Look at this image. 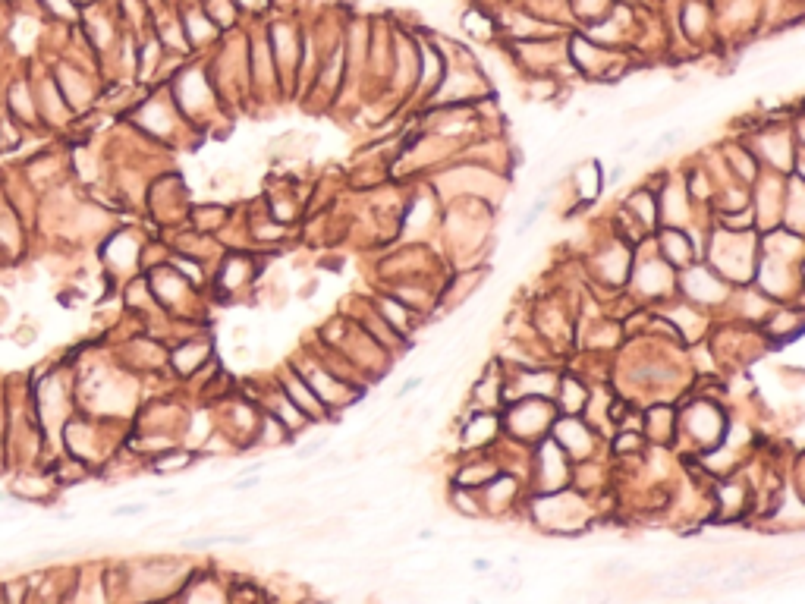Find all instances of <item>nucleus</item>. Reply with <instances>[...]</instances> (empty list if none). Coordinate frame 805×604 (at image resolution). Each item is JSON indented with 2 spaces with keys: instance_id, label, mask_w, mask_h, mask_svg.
Returning a JSON list of instances; mask_svg holds the SVG:
<instances>
[{
  "instance_id": "f257e3e1",
  "label": "nucleus",
  "mask_w": 805,
  "mask_h": 604,
  "mask_svg": "<svg viewBox=\"0 0 805 604\" xmlns=\"http://www.w3.org/2000/svg\"><path fill=\"white\" fill-rule=\"evenodd\" d=\"M51 76L57 82V89L67 98V104L73 107L76 117H85L98 104V82L95 73H89V67L73 57H60L54 60Z\"/></svg>"
},
{
  "instance_id": "f03ea898",
  "label": "nucleus",
  "mask_w": 805,
  "mask_h": 604,
  "mask_svg": "<svg viewBox=\"0 0 805 604\" xmlns=\"http://www.w3.org/2000/svg\"><path fill=\"white\" fill-rule=\"evenodd\" d=\"M0 111L10 120H16L29 133H48L38 123V107H35V92H32V73L26 70H10L0 82Z\"/></svg>"
},
{
  "instance_id": "7ed1b4c3",
  "label": "nucleus",
  "mask_w": 805,
  "mask_h": 604,
  "mask_svg": "<svg viewBox=\"0 0 805 604\" xmlns=\"http://www.w3.org/2000/svg\"><path fill=\"white\" fill-rule=\"evenodd\" d=\"M7 494L26 507H51L60 498V485L45 466H16L10 469Z\"/></svg>"
},
{
  "instance_id": "20e7f679",
  "label": "nucleus",
  "mask_w": 805,
  "mask_h": 604,
  "mask_svg": "<svg viewBox=\"0 0 805 604\" xmlns=\"http://www.w3.org/2000/svg\"><path fill=\"white\" fill-rule=\"evenodd\" d=\"M32 92H35V107H38V123L48 133H63L70 129L79 117L73 114V107L63 98V92L57 89V82L51 76V70L32 76Z\"/></svg>"
},
{
  "instance_id": "39448f33",
  "label": "nucleus",
  "mask_w": 805,
  "mask_h": 604,
  "mask_svg": "<svg viewBox=\"0 0 805 604\" xmlns=\"http://www.w3.org/2000/svg\"><path fill=\"white\" fill-rule=\"evenodd\" d=\"M32 233L35 230L13 208H0V265L4 268L26 265L32 249Z\"/></svg>"
},
{
  "instance_id": "423d86ee",
  "label": "nucleus",
  "mask_w": 805,
  "mask_h": 604,
  "mask_svg": "<svg viewBox=\"0 0 805 604\" xmlns=\"http://www.w3.org/2000/svg\"><path fill=\"white\" fill-rule=\"evenodd\" d=\"M98 255L111 274L133 277V271L142 265V243L136 240L133 230H114V233H107V240H104Z\"/></svg>"
},
{
  "instance_id": "0eeeda50",
  "label": "nucleus",
  "mask_w": 805,
  "mask_h": 604,
  "mask_svg": "<svg viewBox=\"0 0 805 604\" xmlns=\"http://www.w3.org/2000/svg\"><path fill=\"white\" fill-rule=\"evenodd\" d=\"M287 394H290V403L299 409V413H306V416H312V419H318V416L324 413L318 394H315L312 387H309L306 381H302V378L287 375Z\"/></svg>"
},
{
  "instance_id": "6e6552de",
  "label": "nucleus",
  "mask_w": 805,
  "mask_h": 604,
  "mask_svg": "<svg viewBox=\"0 0 805 604\" xmlns=\"http://www.w3.org/2000/svg\"><path fill=\"white\" fill-rule=\"evenodd\" d=\"M205 356H208V343L192 340V343H183V347L173 350L170 362H173V369H177L180 375H192L205 362Z\"/></svg>"
},
{
  "instance_id": "1a4fd4ad",
  "label": "nucleus",
  "mask_w": 805,
  "mask_h": 604,
  "mask_svg": "<svg viewBox=\"0 0 805 604\" xmlns=\"http://www.w3.org/2000/svg\"><path fill=\"white\" fill-rule=\"evenodd\" d=\"M419 63H422V67H419V82L425 85V89H438V82L444 79V60H441L438 48L425 45Z\"/></svg>"
},
{
  "instance_id": "9d476101",
  "label": "nucleus",
  "mask_w": 805,
  "mask_h": 604,
  "mask_svg": "<svg viewBox=\"0 0 805 604\" xmlns=\"http://www.w3.org/2000/svg\"><path fill=\"white\" fill-rule=\"evenodd\" d=\"M598 174H601L598 161H585V164H579V170H576V189H579V196H582L585 205L595 202V196L601 192V180H598Z\"/></svg>"
},
{
  "instance_id": "9b49d317",
  "label": "nucleus",
  "mask_w": 805,
  "mask_h": 604,
  "mask_svg": "<svg viewBox=\"0 0 805 604\" xmlns=\"http://www.w3.org/2000/svg\"><path fill=\"white\" fill-rule=\"evenodd\" d=\"M183 32H186V41H189V45H202V41H211V35H214V29H211V16L202 13V10H192V13L186 16Z\"/></svg>"
},
{
  "instance_id": "f8f14e48",
  "label": "nucleus",
  "mask_w": 805,
  "mask_h": 604,
  "mask_svg": "<svg viewBox=\"0 0 805 604\" xmlns=\"http://www.w3.org/2000/svg\"><path fill=\"white\" fill-rule=\"evenodd\" d=\"M35 4L48 19H57V23H76L79 19V7L73 0H35Z\"/></svg>"
},
{
  "instance_id": "ddd939ff",
  "label": "nucleus",
  "mask_w": 805,
  "mask_h": 604,
  "mask_svg": "<svg viewBox=\"0 0 805 604\" xmlns=\"http://www.w3.org/2000/svg\"><path fill=\"white\" fill-rule=\"evenodd\" d=\"M189 466H192V453L186 450L155 453V457H151V472H173V469H189Z\"/></svg>"
},
{
  "instance_id": "4468645a",
  "label": "nucleus",
  "mask_w": 805,
  "mask_h": 604,
  "mask_svg": "<svg viewBox=\"0 0 805 604\" xmlns=\"http://www.w3.org/2000/svg\"><path fill=\"white\" fill-rule=\"evenodd\" d=\"M664 243H667V249H670V252H667L670 262H680V265L689 262V252H692V249H689V243H686V236H683V233L667 230V233H664Z\"/></svg>"
},
{
  "instance_id": "2eb2a0df",
  "label": "nucleus",
  "mask_w": 805,
  "mask_h": 604,
  "mask_svg": "<svg viewBox=\"0 0 805 604\" xmlns=\"http://www.w3.org/2000/svg\"><path fill=\"white\" fill-rule=\"evenodd\" d=\"M381 312L387 315V321H394L397 331H406V309H403V302L397 306L394 299H381Z\"/></svg>"
},
{
  "instance_id": "dca6fc26",
  "label": "nucleus",
  "mask_w": 805,
  "mask_h": 604,
  "mask_svg": "<svg viewBox=\"0 0 805 604\" xmlns=\"http://www.w3.org/2000/svg\"><path fill=\"white\" fill-rule=\"evenodd\" d=\"M463 26H466V32L475 35V38H488V35H491V29H488L491 23H488V19H485L482 13H466V16H463Z\"/></svg>"
},
{
  "instance_id": "f3484780",
  "label": "nucleus",
  "mask_w": 805,
  "mask_h": 604,
  "mask_svg": "<svg viewBox=\"0 0 805 604\" xmlns=\"http://www.w3.org/2000/svg\"><path fill=\"white\" fill-rule=\"evenodd\" d=\"M611 10V0H582V7H576V13L582 19H598Z\"/></svg>"
},
{
  "instance_id": "a211bd4d",
  "label": "nucleus",
  "mask_w": 805,
  "mask_h": 604,
  "mask_svg": "<svg viewBox=\"0 0 805 604\" xmlns=\"http://www.w3.org/2000/svg\"><path fill=\"white\" fill-rule=\"evenodd\" d=\"M38 328L35 325H19V328H13V334H10V340L16 343V347H29V343H35L38 340Z\"/></svg>"
},
{
  "instance_id": "6ab92c4d",
  "label": "nucleus",
  "mask_w": 805,
  "mask_h": 604,
  "mask_svg": "<svg viewBox=\"0 0 805 604\" xmlns=\"http://www.w3.org/2000/svg\"><path fill=\"white\" fill-rule=\"evenodd\" d=\"M148 507H151V504H123V507H114L111 516H114V520H126V516H142V513H148Z\"/></svg>"
},
{
  "instance_id": "aec40b11",
  "label": "nucleus",
  "mask_w": 805,
  "mask_h": 604,
  "mask_svg": "<svg viewBox=\"0 0 805 604\" xmlns=\"http://www.w3.org/2000/svg\"><path fill=\"white\" fill-rule=\"evenodd\" d=\"M328 441H331V438H318V441H312V444L302 447V450L296 453V457H299V460H315L318 453H321L324 447H328Z\"/></svg>"
},
{
  "instance_id": "412c9836",
  "label": "nucleus",
  "mask_w": 805,
  "mask_h": 604,
  "mask_svg": "<svg viewBox=\"0 0 805 604\" xmlns=\"http://www.w3.org/2000/svg\"><path fill=\"white\" fill-rule=\"evenodd\" d=\"M239 4H243V7H252V10H261V7H265V0H239Z\"/></svg>"
},
{
  "instance_id": "4be33fe9",
  "label": "nucleus",
  "mask_w": 805,
  "mask_h": 604,
  "mask_svg": "<svg viewBox=\"0 0 805 604\" xmlns=\"http://www.w3.org/2000/svg\"><path fill=\"white\" fill-rule=\"evenodd\" d=\"M623 174H626V170H623V167H614V174H611V183H620V180H623Z\"/></svg>"
},
{
  "instance_id": "5701e85b",
  "label": "nucleus",
  "mask_w": 805,
  "mask_h": 604,
  "mask_svg": "<svg viewBox=\"0 0 805 604\" xmlns=\"http://www.w3.org/2000/svg\"><path fill=\"white\" fill-rule=\"evenodd\" d=\"M73 4H76L79 10H85V7H92V4H98V0H73Z\"/></svg>"
},
{
  "instance_id": "b1692460",
  "label": "nucleus",
  "mask_w": 805,
  "mask_h": 604,
  "mask_svg": "<svg viewBox=\"0 0 805 604\" xmlns=\"http://www.w3.org/2000/svg\"><path fill=\"white\" fill-rule=\"evenodd\" d=\"M0 208H7V196H4V180H0Z\"/></svg>"
},
{
  "instance_id": "393cba45",
  "label": "nucleus",
  "mask_w": 805,
  "mask_h": 604,
  "mask_svg": "<svg viewBox=\"0 0 805 604\" xmlns=\"http://www.w3.org/2000/svg\"><path fill=\"white\" fill-rule=\"evenodd\" d=\"M10 4H13V7H19V4H23V0H10Z\"/></svg>"
}]
</instances>
